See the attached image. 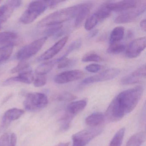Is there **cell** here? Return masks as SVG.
Listing matches in <instances>:
<instances>
[{"label":"cell","mask_w":146,"mask_h":146,"mask_svg":"<svg viewBox=\"0 0 146 146\" xmlns=\"http://www.w3.org/2000/svg\"><path fill=\"white\" fill-rule=\"evenodd\" d=\"M145 132H138L131 136L128 140L125 146H140L145 141Z\"/></svg>","instance_id":"obj_20"},{"label":"cell","mask_w":146,"mask_h":146,"mask_svg":"<svg viewBox=\"0 0 146 146\" xmlns=\"http://www.w3.org/2000/svg\"><path fill=\"white\" fill-rule=\"evenodd\" d=\"M101 57L94 52H89L84 54L82 58L83 62H99L101 61Z\"/></svg>","instance_id":"obj_30"},{"label":"cell","mask_w":146,"mask_h":146,"mask_svg":"<svg viewBox=\"0 0 146 146\" xmlns=\"http://www.w3.org/2000/svg\"><path fill=\"white\" fill-rule=\"evenodd\" d=\"M17 38V35L12 31H5L0 33V45L13 43Z\"/></svg>","instance_id":"obj_24"},{"label":"cell","mask_w":146,"mask_h":146,"mask_svg":"<svg viewBox=\"0 0 146 146\" xmlns=\"http://www.w3.org/2000/svg\"><path fill=\"white\" fill-rule=\"evenodd\" d=\"M140 28L142 31L145 32L146 31V19H143L140 24Z\"/></svg>","instance_id":"obj_40"},{"label":"cell","mask_w":146,"mask_h":146,"mask_svg":"<svg viewBox=\"0 0 146 146\" xmlns=\"http://www.w3.org/2000/svg\"><path fill=\"white\" fill-rule=\"evenodd\" d=\"M143 89L138 86L122 91L113 99L108 108L105 118L110 122L121 120L135 108L141 98Z\"/></svg>","instance_id":"obj_1"},{"label":"cell","mask_w":146,"mask_h":146,"mask_svg":"<svg viewBox=\"0 0 146 146\" xmlns=\"http://www.w3.org/2000/svg\"><path fill=\"white\" fill-rule=\"evenodd\" d=\"M124 35V29L121 26L115 27L110 34L109 42L110 45L118 43L123 39Z\"/></svg>","instance_id":"obj_19"},{"label":"cell","mask_w":146,"mask_h":146,"mask_svg":"<svg viewBox=\"0 0 146 146\" xmlns=\"http://www.w3.org/2000/svg\"><path fill=\"white\" fill-rule=\"evenodd\" d=\"M85 73L78 70L66 71L59 73L55 76L54 81L58 84H64L77 81L84 76Z\"/></svg>","instance_id":"obj_10"},{"label":"cell","mask_w":146,"mask_h":146,"mask_svg":"<svg viewBox=\"0 0 146 146\" xmlns=\"http://www.w3.org/2000/svg\"><path fill=\"white\" fill-rule=\"evenodd\" d=\"M120 72L119 69L110 68L101 73L87 78L82 81V83L83 84H88L99 82L109 81L117 76Z\"/></svg>","instance_id":"obj_8"},{"label":"cell","mask_w":146,"mask_h":146,"mask_svg":"<svg viewBox=\"0 0 146 146\" xmlns=\"http://www.w3.org/2000/svg\"><path fill=\"white\" fill-rule=\"evenodd\" d=\"M102 125L97 127H90L76 133L72 135V146H86L92 139L102 132Z\"/></svg>","instance_id":"obj_4"},{"label":"cell","mask_w":146,"mask_h":146,"mask_svg":"<svg viewBox=\"0 0 146 146\" xmlns=\"http://www.w3.org/2000/svg\"><path fill=\"white\" fill-rule=\"evenodd\" d=\"M134 35V33L132 31L129 30L128 31V33H127V37L129 38H131V37H133Z\"/></svg>","instance_id":"obj_43"},{"label":"cell","mask_w":146,"mask_h":146,"mask_svg":"<svg viewBox=\"0 0 146 146\" xmlns=\"http://www.w3.org/2000/svg\"><path fill=\"white\" fill-rule=\"evenodd\" d=\"M141 1H108V6L112 11H125L136 8Z\"/></svg>","instance_id":"obj_13"},{"label":"cell","mask_w":146,"mask_h":146,"mask_svg":"<svg viewBox=\"0 0 146 146\" xmlns=\"http://www.w3.org/2000/svg\"><path fill=\"white\" fill-rule=\"evenodd\" d=\"M125 48L126 47L124 44L117 43L110 45L108 48L107 52L110 54H119L125 51Z\"/></svg>","instance_id":"obj_28"},{"label":"cell","mask_w":146,"mask_h":146,"mask_svg":"<svg viewBox=\"0 0 146 146\" xmlns=\"http://www.w3.org/2000/svg\"><path fill=\"white\" fill-rule=\"evenodd\" d=\"M13 43L5 45L0 48V64L6 61L11 56L13 52Z\"/></svg>","instance_id":"obj_23"},{"label":"cell","mask_w":146,"mask_h":146,"mask_svg":"<svg viewBox=\"0 0 146 146\" xmlns=\"http://www.w3.org/2000/svg\"><path fill=\"white\" fill-rule=\"evenodd\" d=\"M100 22V21L99 17L95 12L87 19L85 22L84 28L86 30H91Z\"/></svg>","instance_id":"obj_26"},{"label":"cell","mask_w":146,"mask_h":146,"mask_svg":"<svg viewBox=\"0 0 146 146\" xmlns=\"http://www.w3.org/2000/svg\"><path fill=\"white\" fill-rule=\"evenodd\" d=\"M146 48V37H142L133 40L130 43L125 51V55L130 58L138 57Z\"/></svg>","instance_id":"obj_11"},{"label":"cell","mask_w":146,"mask_h":146,"mask_svg":"<svg viewBox=\"0 0 146 146\" xmlns=\"http://www.w3.org/2000/svg\"><path fill=\"white\" fill-rule=\"evenodd\" d=\"M105 119V116L103 113L96 112L86 118L85 123L90 127H97L102 125Z\"/></svg>","instance_id":"obj_18"},{"label":"cell","mask_w":146,"mask_h":146,"mask_svg":"<svg viewBox=\"0 0 146 146\" xmlns=\"http://www.w3.org/2000/svg\"><path fill=\"white\" fill-rule=\"evenodd\" d=\"M108 1L104 2L100 7L97 11L96 12L99 17L100 22L108 17L111 12L108 8Z\"/></svg>","instance_id":"obj_25"},{"label":"cell","mask_w":146,"mask_h":146,"mask_svg":"<svg viewBox=\"0 0 146 146\" xmlns=\"http://www.w3.org/2000/svg\"><path fill=\"white\" fill-rule=\"evenodd\" d=\"M76 98V96L69 92H64L60 95L58 97L59 100L65 102L71 101Z\"/></svg>","instance_id":"obj_35"},{"label":"cell","mask_w":146,"mask_h":146,"mask_svg":"<svg viewBox=\"0 0 146 146\" xmlns=\"http://www.w3.org/2000/svg\"><path fill=\"white\" fill-rule=\"evenodd\" d=\"M23 109L12 108L7 111L4 113L2 118L3 125L4 126L8 125L11 122L19 119L24 113Z\"/></svg>","instance_id":"obj_16"},{"label":"cell","mask_w":146,"mask_h":146,"mask_svg":"<svg viewBox=\"0 0 146 146\" xmlns=\"http://www.w3.org/2000/svg\"><path fill=\"white\" fill-rule=\"evenodd\" d=\"M56 63H58V69H64L71 66L75 62V60L66 58L56 60Z\"/></svg>","instance_id":"obj_32"},{"label":"cell","mask_w":146,"mask_h":146,"mask_svg":"<svg viewBox=\"0 0 146 146\" xmlns=\"http://www.w3.org/2000/svg\"><path fill=\"white\" fill-rule=\"evenodd\" d=\"M81 45H82V41L80 39H78V40H76L72 42L71 43L70 45L68 47V48H67L66 51L64 54L58 59H61L66 58V57L70 53H71L72 51H74V50H76V49L80 48Z\"/></svg>","instance_id":"obj_31"},{"label":"cell","mask_w":146,"mask_h":146,"mask_svg":"<svg viewBox=\"0 0 146 146\" xmlns=\"http://www.w3.org/2000/svg\"><path fill=\"white\" fill-rule=\"evenodd\" d=\"M146 66H141L129 75L123 77L121 80L123 85L135 84L143 82L146 78Z\"/></svg>","instance_id":"obj_12"},{"label":"cell","mask_w":146,"mask_h":146,"mask_svg":"<svg viewBox=\"0 0 146 146\" xmlns=\"http://www.w3.org/2000/svg\"><path fill=\"white\" fill-rule=\"evenodd\" d=\"M29 64L28 62H26L25 60H22L20 63H19L17 66L13 68L12 70L11 71V72L13 74L18 73V72L20 73L23 71L29 68Z\"/></svg>","instance_id":"obj_34"},{"label":"cell","mask_w":146,"mask_h":146,"mask_svg":"<svg viewBox=\"0 0 146 146\" xmlns=\"http://www.w3.org/2000/svg\"><path fill=\"white\" fill-rule=\"evenodd\" d=\"M63 27V24L54 25L46 27V29L43 31V34L45 36H52L56 35L61 30Z\"/></svg>","instance_id":"obj_29"},{"label":"cell","mask_w":146,"mask_h":146,"mask_svg":"<svg viewBox=\"0 0 146 146\" xmlns=\"http://www.w3.org/2000/svg\"><path fill=\"white\" fill-rule=\"evenodd\" d=\"M47 39V37L44 36L25 46L17 53V58L22 61L26 60L35 55L42 48Z\"/></svg>","instance_id":"obj_6"},{"label":"cell","mask_w":146,"mask_h":146,"mask_svg":"<svg viewBox=\"0 0 146 146\" xmlns=\"http://www.w3.org/2000/svg\"><path fill=\"white\" fill-rule=\"evenodd\" d=\"M102 66L98 64H93L88 65L85 67V70L87 71L92 73H96L100 71L102 68Z\"/></svg>","instance_id":"obj_36"},{"label":"cell","mask_w":146,"mask_h":146,"mask_svg":"<svg viewBox=\"0 0 146 146\" xmlns=\"http://www.w3.org/2000/svg\"><path fill=\"white\" fill-rule=\"evenodd\" d=\"M2 24L0 23V30L1 29V27H2Z\"/></svg>","instance_id":"obj_44"},{"label":"cell","mask_w":146,"mask_h":146,"mask_svg":"<svg viewBox=\"0 0 146 146\" xmlns=\"http://www.w3.org/2000/svg\"><path fill=\"white\" fill-rule=\"evenodd\" d=\"M146 7V1H141L140 4L136 8L125 11L119 14L115 19L114 23L124 24L133 22L145 12Z\"/></svg>","instance_id":"obj_7"},{"label":"cell","mask_w":146,"mask_h":146,"mask_svg":"<svg viewBox=\"0 0 146 146\" xmlns=\"http://www.w3.org/2000/svg\"><path fill=\"white\" fill-rule=\"evenodd\" d=\"M17 141V136L15 133H13L11 136L9 141V146H16Z\"/></svg>","instance_id":"obj_38"},{"label":"cell","mask_w":146,"mask_h":146,"mask_svg":"<svg viewBox=\"0 0 146 146\" xmlns=\"http://www.w3.org/2000/svg\"><path fill=\"white\" fill-rule=\"evenodd\" d=\"M80 4L64 8L51 13L42 19L38 25L39 27H47L63 23L76 17Z\"/></svg>","instance_id":"obj_2"},{"label":"cell","mask_w":146,"mask_h":146,"mask_svg":"<svg viewBox=\"0 0 146 146\" xmlns=\"http://www.w3.org/2000/svg\"><path fill=\"white\" fill-rule=\"evenodd\" d=\"M48 7V1H32L20 17V22L24 24L31 23L44 12Z\"/></svg>","instance_id":"obj_3"},{"label":"cell","mask_w":146,"mask_h":146,"mask_svg":"<svg viewBox=\"0 0 146 146\" xmlns=\"http://www.w3.org/2000/svg\"><path fill=\"white\" fill-rule=\"evenodd\" d=\"M15 8L8 2L7 4L0 6V23H5L10 17Z\"/></svg>","instance_id":"obj_21"},{"label":"cell","mask_w":146,"mask_h":146,"mask_svg":"<svg viewBox=\"0 0 146 146\" xmlns=\"http://www.w3.org/2000/svg\"><path fill=\"white\" fill-rule=\"evenodd\" d=\"M34 73L31 71L22 72L18 76L7 79L4 82L5 84H9L13 82H20L23 83L29 84L34 82L35 79Z\"/></svg>","instance_id":"obj_15"},{"label":"cell","mask_w":146,"mask_h":146,"mask_svg":"<svg viewBox=\"0 0 146 146\" xmlns=\"http://www.w3.org/2000/svg\"><path fill=\"white\" fill-rule=\"evenodd\" d=\"M125 128H121L114 135L110 142L109 146H121L124 136Z\"/></svg>","instance_id":"obj_27"},{"label":"cell","mask_w":146,"mask_h":146,"mask_svg":"<svg viewBox=\"0 0 146 146\" xmlns=\"http://www.w3.org/2000/svg\"><path fill=\"white\" fill-rule=\"evenodd\" d=\"M98 32H99V31L97 29L92 31L89 34L88 37L89 38H92V37H94L96 36L97 35V34H98Z\"/></svg>","instance_id":"obj_41"},{"label":"cell","mask_w":146,"mask_h":146,"mask_svg":"<svg viewBox=\"0 0 146 146\" xmlns=\"http://www.w3.org/2000/svg\"><path fill=\"white\" fill-rule=\"evenodd\" d=\"M70 142L60 143L54 146H69Z\"/></svg>","instance_id":"obj_42"},{"label":"cell","mask_w":146,"mask_h":146,"mask_svg":"<svg viewBox=\"0 0 146 146\" xmlns=\"http://www.w3.org/2000/svg\"><path fill=\"white\" fill-rule=\"evenodd\" d=\"M69 40V36H65L58 41L52 46L43 53L38 58L39 61L47 60L56 56L64 46Z\"/></svg>","instance_id":"obj_14"},{"label":"cell","mask_w":146,"mask_h":146,"mask_svg":"<svg viewBox=\"0 0 146 146\" xmlns=\"http://www.w3.org/2000/svg\"><path fill=\"white\" fill-rule=\"evenodd\" d=\"M48 99L45 94L41 93H31L27 94L24 101V106L30 111H37L47 106Z\"/></svg>","instance_id":"obj_5"},{"label":"cell","mask_w":146,"mask_h":146,"mask_svg":"<svg viewBox=\"0 0 146 146\" xmlns=\"http://www.w3.org/2000/svg\"><path fill=\"white\" fill-rule=\"evenodd\" d=\"M1 1H0V3H1Z\"/></svg>","instance_id":"obj_45"},{"label":"cell","mask_w":146,"mask_h":146,"mask_svg":"<svg viewBox=\"0 0 146 146\" xmlns=\"http://www.w3.org/2000/svg\"><path fill=\"white\" fill-rule=\"evenodd\" d=\"M92 7L91 3H85L81 4L79 10L76 17L75 25L76 27L80 26L85 18L88 16Z\"/></svg>","instance_id":"obj_17"},{"label":"cell","mask_w":146,"mask_h":146,"mask_svg":"<svg viewBox=\"0 0 146 146\" xmlns=\"http://www.w3.org/2000/svg\"><path fill=\"white\" fill-rule=\"evenodd\" d=\"M9 136L7 133L3 134L0 137V146H9Z\"/></svg>","instance_id":"obj_37"},{"label":"cell","mask_w":146,"mask_h":146,"mask_svg":"<svg viewBox=\"0 0 146 146\" xmlns=\"http://www.w3.org/2000/svg\"><path fill=\"white\" fill-rule=\"evenodd\" d=\"M56 60L47 61L39 65L35 70L36 75H46L50 72L54 64H56Z\"/></svg>","instance_id":"obj_22"},{"label":"cell","mask_w":146,"mask_h":146,"mask_svg":"<svg viewBox=\"0 0 146 146\" xmlns=\"http://www.w3.org/2000/svg\"><path fill=\"white\" fill-rule=\"evenodd\" d=\"M14 8H18L22 5V1L18 0H12L7 1Z\"/></svg>","instance_id":"obj_39"},{"label":"cell","mask_w":146,"mask_h":146,"mask_svg":"<svg viewBox=\"0 0 146 146\" xmlns=\"http://www.w3.org/2000/svg\"><path fill=\"white\" fill-rule=\"evenodd\" d=\"M87 104V101L84 100L71 102L67 107L64 115L61 119L63 123H70L73 118L85 108Z\"/></svg>","instance_id":"obj_9"},{"label":"cell","mask_w":146,"mask_h":146,"mask_svg":"<svg viewBox=\"0 0 146 146\" xmlns=\"http://www.w3.org/2000/svg\"><path fill=\"white\" fill-rule=\"evenodd\" d=\"M34 86L37 88L42 87L47 82V77L46 75H36L34 81Z\"/></svg>","instance_id":"obj_33"}]
</instances>
